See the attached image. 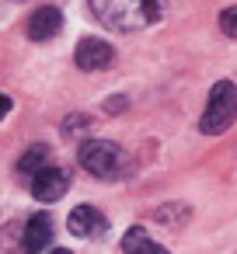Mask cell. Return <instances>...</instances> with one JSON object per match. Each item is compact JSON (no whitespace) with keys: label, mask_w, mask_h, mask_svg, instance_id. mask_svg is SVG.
Here are the masks:
<instances>
[{"label":"cell","mask_w":237,"mask_h":254,"mask_svg":"<svg viewBox=\"0 0 237 254\" xmlns=\"http://www.w3.org/2000/svg\"><path fill=\"white\" fill-rule=\"evenodd\" d=\"M94 18L115 32H143L164 14V0H87Z\"/></svg>","instance_id":"6da1fadb"},{"label":"cell","mask_w":237,"mask_h":254,"mask_svg":"<svg viewBox=\"0 0 237 254\" xmlns=\"http://www.w3.org/2000/svg\"><path fill=\"white\" fill-rule=\"evenodd\" d=\"M234 122H237V84L220 80V84H213V91H209L206 112H202V119H199V132L220 136V132H227Z\"/></svg>","instance_id":"7a4b0ae2"},{"label":"cell","mask_w":237,"mask_h":254,"mask_svg":"<svg viewBox=\"0 0 237 254\" xmlns=\"http://www.w3.org/2000/svg\"><path fill=\"white\" fill-rule=\"evenodd\" d=\"M77 160H80L84 171H91L94 178H105V181H108V178H115L119 167H122V150H119L115 143H105V139H87V143H80Z\"/></svg>","instance_id":"3957f363"},{"label":"cell","mask_w":237,"mask_h":254,"mask_svg":"<svg viewBox=\"0 0 237 254\" xmlns=\"http://www.w3.org/2000/svg\"><path fill=\"white\" fill-rule=\"evenodd\" d=\"M70 188V171L63 167H42L32 174V195L39 202H56L60 195H67Z\"/></svg>","instance_id":"277c9868"},{"label":"cell","mask_w":237,"mask_h":254,"mask_svg":"<svg viewBox=\"0 0 237 254\" xmlns=\"http://www.w3.org/2000/svg\"><path fill=\"white\" fill-rule=\"evenodd\" d=\"M74 56H77L80 70H108L112 60H115V49L105 39H80V46H77Z\"/></svg>","instance_id":"5b68a950"},{"label":"cell","mask_w":237,"mask_h":254,"mask_svg":"<svg viewBox=\"0 0 237 254\" xmlns=\"http://www.w3.org/2000/svg\"><path fill=\"white\" fill-rule=\"evenodd\" d=\"M105 216L94 209V205H77L70 216H67V230L74 237H101L105 233Z\"/></svg>","instance_id":"8992f818"},{"label":"cell","mask_w":237,"mask_h":254,"mask_svg":"<svg viewBox=\"0 0 237 254\" xmlns=\"http://www.w3.org/2000/svg\"><path fill=\"white\" fill-rule=\"evenodd\" d=\"M49 240H53V219H49L46 212H35V216L25 223L21 251H25V254H39V251L49 247Z\"/></svg>","instance_id":"52a82bcc"},{"label":"cell","mask_w":237,"mask_h":254,"mask_svg":"<svg viewBox=\"0 0 237 254\" xmlns=\"http://www.w3.org/2000/svg\"><path fill=\"white\" fill-rule=\"evenodd\" d=\"M60 25H63V14H60L53 4H46V7H39V11H32V18H28V35H32L35 42H49V39L60 32Z\"/></svg>","instance_id":"ba28073f"},{"label":"cell","mask_w":237,"mask_h":254,"mask_svg":"<svg viewBox=\"0 0 237 254\" xmlns=\"http://www.w3.org/2000/svg\"><path fill=\"white\" fill-rule=\"evenodd\" d=\"M122 251H126V254H171L167 247H160L157 240H150L140 226H133V230L122 237Z\"/></svg>","instance_id":"9c48e42d"},{"label":"cell","mask_w":237,"mask_h":254,"mask_svg":"<svg viewBox=\"0 0 237 254\" xmlns=\"http://www.w3.org/2000/svg\"><path fill=\"white\" fill-rule=\"evenodd\" d=\"M18 230H25V226H21V223L0 226V254H18V251H21V237H25V233H18Z\"/></svg>","instance_id":"30bf717a"},{"label":"cell","mask_w":237,"mask_h":254,"mask_svg":"<svg viewBox=\"0 0 237 254\" xmlns=\"http://www.w3.org/2000/svg\"><path fill=\"white\" fill-rule=\"evenodd\" d=\"M46 157H49V146L39 143V146H32V150L18 160V171H21V174H35V171H42V167H46Z\"/></svg>","instance_id":"8fae6325"},{"label":"cell","mask_w":237,"mask_h":254,"mask_svg":"<svg viewBox=\"0 0 237 254\" xmlns=\"http://www.w3.org/2000/svg\"><path fill=\"white\" fill-rule=\"evenodd\" d=\"M157 219H160V223H171V226H178V223H185V219H188V205H181V202H174L171 209L164 205V209H157Z\"/></svg>","instance_id":"7c38bea8"},{"label":"cell","mask_w":237,"mask_h":254,"mask_svg":"<svg viewBox=\"0 0 237 254\" xmlns=\"http://www.w3.org/2000/svg\"><path fill=\"white\" fill-rule=\"evenodd\" d=\"M220 28L227 32V39H237V7H227L220 14Z\"/></svg>","instance_id":"4fadbf2b"},{"label":"cell","mask_w":237,"mask_h":254,"mask_svg":"<svg viewBox=\"0 0 237 254\" xmlns=\"http://www.w3.org/2000/svg\"><path fill=\"white\" fill-rule=\"evenodd\" d=\"M87 126H91V119H84V115H70V119H67V132H70V136L84 132Z\"/></svg>","instance_id":"5bb4252c"},{"label":"cell","mask_w":237,"mask_h":254,"mask_svg":"<svg viewBox=\"0 0 237 254\" xmlns=\"http://www.w3.org/2000/svg\"><path fill=\"white\" fill-rule=\"evenodd\" d=\"M7 112H11V98H7V94H0V119H4Z\"/></svg>","instance_id":"9a60e30c"},{"label":"cell","mask_w":237,"mask_h":254,"mask_svg":"<svg viewBox=\"0 0 237 254\" xmlns=\"http://www.w3.org/2000/svg\"><path fill=\"white\" fill-rule=\"evenodd\" d=\"M49 254H70V251H67V247H56V251H49Z\"/></svg>","instance_id":"2e32d148"}]
</instances>
